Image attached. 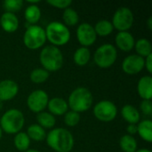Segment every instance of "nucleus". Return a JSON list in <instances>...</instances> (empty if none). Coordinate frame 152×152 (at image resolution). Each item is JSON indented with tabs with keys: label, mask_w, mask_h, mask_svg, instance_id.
I'll list each match as a JSON object with an SVG mask.
<instances>
[{
	"label": "nucleus",
	"mask_w": 152,
	"mask_h": 152,
	"mask_svg": "<svg viewBox=\"0 0 152 152\" xmlns=\"http://www.w3.org/2000/svg\"><path fill=\"white\" fill-rule=\"evenodd\" d=\"M49 96L47 93L42 89H37L31 92L27 98V106L28 110L34 113L45 111L47 108Z\"/></svg>",
	"instance_id": "10"
},
{
	"label": "nucleus",
	"mask_w": 152,
	"mask_h": 152,
	"mask_svg": "<svg viewBox=\"0 0 152 152\" xmlns=\"http://www.w3.org/2000/svg\"><path fill=\"white\" fill-rule=\"evenodd\" d=\"M30 139L28 138V134L26 132H19L14 135L13 138V144L14 147L19 151L25 152L28 150H29L30 146Z\"/></svg>",
	"instance_id": "26"
},
{
	"label": "nucleus",
	"mask_w": 152,
	"mask_h": 152,
	"mask_svg": "<svg viewBox=\"0 0 152 152\" xmlns=\"http://www.w3.org/2000/svg\"><path fill=\"white\" fill-rule=\"evenodd\" d=\"M134 22V12L128 7H119L117 9L111 20L114 29H117L118 32L128 31L133 27Z\"/></svg>",
	"instance_id": "8"
},
{
	"label": "nucleus",
	"mask_w": 152,
	"mask_h": 152,
	"mask_svg": "<svg viewBox=\"0 0 152 152\" xmlns=\"http://www.w3.org/2000/svg\"><path fill=\"white\" fill-rule=\"evenodd\" d=\"M37 119V124L38 126H40L42 128L45 129H50L52 130L55 124H56V118L54 116H53L51 113H49L48 111H42L38 114H37L36 117Z\"/></svg>",
	"instance_id": "22"
},
{
	"label": "nucleus",
	"mask_w": 152,
	"mask_h": 152,
	"mask_svg": "<svg viewBox=\"0 0 152 152\" xmlns=\"http://www.w3.org/2000/svg\"><path fill=\"white\" fill-rule=\"evenodd\" d=\"M135 152H151V151L149 149H140V150H137Z\"/></svg>",
	"instance_id": "37"
},
{
	"label": "nucleus",
	"mask_w": 152,
	"mask_h": 152,
	"mask_svg": "<svg viewBox=\"0 0 152 152\" xmlns=\"http://www.w3.org/2000/svg\"><path fill=\"white\" fill-rule=\"evenodd\" d=\"M39 61L42 68L50 73L56 72L62 68L64 58L59 47L50 45L42 48L39 54Z\"/></svg>",
	"instance_id": "2"
},
{
	"label": "nucleus",
	"mask_w": 152,
	"mask_h": 152,
	"mask_svg": "<svg viewBox=\"0 0 152 152\" xmlns=\"http://www.w3.org/2000/svg\"><path fill=\"white\" fill-rule=\"evenodd\" d=\"M120 114L128 125H137L141 120V113L139 110L131 104L124 105L120 110Z\"/></svg>",
	"instance_id": "18"
},
{
	"label": "nucleus",
	"mask_w": 152,
	"mask_h": 152,
	"mask_svg": "<svg viewBox=\"0 0 152 152\" xmlns=\"http://www.w3.org/2000/svg\"><path fill=\"white\" fill-rule=\"evenodd\" d=\"M19 19L15 13L4 12L0 17V26L6 33H13L19 28Z\"/></svg>",
	"instance_id": "16"
},
{
	"label": "nucleus",
	"mask_w": 152,
	"mask_h": 152,
	"mask_svg": "<svg viewBox=\"0 0 152 152\" xmlns=\"http://www.w3.org/2000/svg\"><path fill=\"white\" fill-rule=\"evenodd\" d=\"M45 142L55 152H70L74 147V137L69 130L63 127L53 128L46 134Z\"/></svg>",
	"instance_id": "1"
},
{
	"label": "nucleus",
	"mask_w": 152,
	"mask_h": 152,
	"mask_svg": "<svg viewBox=\"0 0 152 152\" xmlns=\"http://www.w3.org/2000/svg\"><path fill=\"white\" fill-rule=\"evenodd\" d=\"M46 41H48L51 45L59 47L67 45L70 40V30L62 22L58 20L52 21L47 24L45 28Z\"/></svg>",
	"instance_id": "4"
},
{
	"label": "nucleus",
	"mask_w": 152,
	"mask_h": 152,
	"mask_svg": "<svg viewBox=\"0 0 152 152\" xmlns=\"http://www.w3.org/2000/svg\"><path fill=\"white\" fill-rule=\"evenodd\" d=\"M25 125L23 113L17 109L6 110L0 118V127L3 132L8 134H16L21 131Z\"/></svg>",
	"instance_id": "5"
},
{
	"label": "nucleus",
	"mask_w": 152,
	"mask_h": 152,
	"mask_svg": "<svg viewBox=\"0 0 152 152\" xmlns=\"http://www.w3.org/2000/svg\"><path fill=\"white\" fill-rule=\"evenodd\" d=\"M147 25H148V28H149V29H152V18L151 17H150L149 19H148V20H147Z\"/></svg>",
	"instance_id": "36"
},
{
	"label": "nucleus",
	"mask_w": 152,
	"mask_h": 152,
	"mask_svg": "<svg viewBox=\"0 0 152 152\" xmlns=\"http://www.w3.org/2000/svg\"><path fill=\"white\" fill-rule=\"evenodd\" d=\"M49 76H50V73L46 71L45 69L36 68L31 71L29 75V79L34 84H43L48 80Z\"/></svg>",
	"instance_id": "29"
},
{
	"label": "nucleus",
	"mask_w": 152,
	"mask_h": 152,
	"mask_svg": "<svg viewBox=\"0 0 152 152\" xmlns=\"http://www.w3.org/2000/svg\"><path fill=\"white\" fill-rule=\"evenodd\" d=\"M137 93L142 100H151L152 77L146 75L142 77L137 84Z\"/></svg>",
	"instance_id": "17"
},
{
	"label": "nucleus",
	"mask_w": 152,
	"mask_h": 152,
	"mask_svg": "<svg viewBox=\"0 0 152 152\" xmlns=\"http://www.w3.org/2000/svg\"><path fill=\"white\" fill-rule=\"evenodd\" d=\"M126 131H127V134L134 136V134H137V125H128L126 127Z\"/></svg>",
	"instance_id": "35"
},
{
	"label": "nucleus",
	"mask_w": 152,
	"mask_h": 152,
	"mask_svg": "<svg viewBox=\"0 0 152 152\" xmlns=\"http://www.w3.org/2000/svg\"><path fill=\"white\" fill-rule=\"evenodd\" d=\"M134 50L136 52L135 54L146 58L152 53V45L151 41L147 38H140L134 43Z\"/></svg>",
	"instance_id": "24"
},
{
	"label": "nucleus",
	"mask_w": 152,
	"mask_h": 152,
	"mask_svg": "<svg viewBox=\"0 0 152 152\" xmlns=\"http://www.w3.org/2000/svg\"><path fill=\"white\" fill-rule=\"evenodd\" d=\"M26 134H28L30 141H34V142H43L46 138L45 130L44 128H42L40 126H38L37 124L30 125L28 127Z\"/></svg>",
	"instance_id": "23"
},
{
	"label": "nucleus",
	"mask_w": 152,
	"mask_h": 152,
	"mask_svg": "<svg viewBox=\"0 0 152 152\" xmlns=\"http://www.w3.org/2000/svg\"><path fill=\"white\" fill-rule=\"evenodd\" d=\"M46 3L54 8L62 9V10L70 7V5L72 4L71 0H47Z\"/></svg>",
	"instance_id": "32"
},
{
	"label": "nucleus",
	"mask_w": 152,
	"mask_h": 152,
	"mask_svg": "<svg viewBox=\"0 0 152 152\" xmlns=\"http://www.w3.org/2000/svg\"><path fill=\"white\" fill-rule=\"evenodd\" d=\"M46 42L45 28L38 25H30L27 28L23 35L24 45L29 50L42 48Z\"/></svg>",
	"instance_id": "7"
},
{
	"label": "nucleus",
	"mask_w": 152,
	"mask_h": 152,
	"mask_svg": "<svg viewBox=\"0 0 152 152\" xmlns=\"http://www.w3.org/2000/svg\"><path fill=\"white\" fill-rule=\"evenodd\" d=\"M2 108H3V102H0V110H2Z\"/></svg>",
	"instance_id": "40"
},
{
	"label": "nucleus",
	"mask_w": 152,
	"mask_h": 152,
	"mask_svg": "<svg viewBox=\"0 0 152 152\" xmlns=\"http://www.w3.org/2000/svg\"><path fill=\"white\" fill-rule=\"evenodd\" d=\"M2 137H3V131H2V129H1V127H0V141H1V139H2Z\"/></svg>",
	"instance_id": "39"
},
{
	"label": "nucleus",
	"mask_w": 152,
	"mask_h": 152,
	"mask_svg": "<svg viewBox=\"0 0 152 152\" xmlns=\"http://www.w3.org/2000/svg\"><path fill=\"white\" fill-rule=\"evenodd\" d=\"M63 24L67 27H72L77 25L79 22V15L76 10L71 7H69L63 11L62 13Z\"/></svg>",
	"instance_id": "28"
},
{
	"label": "nucleus",
	"mask_w": 152,
	"mask_h": 152,
	"mask_svg": "<svg viewBox=\"0 0 152 152\" xmlns=\"http://www.w3.org/2000/svg\"><path fill=\"white\" fill-rule=\"evenodd\" d=\"M93 58L97 67L109 69L117 61L118 50L112 44H103L95 50Z\"/></svg>",
	"instance_id": "6"
},
{
	"label": "nucleus",
	"mask_w": 152,
	"mask_h": 152,
	"mask_svg": "<svg viewBox=\"0 0 152 152\" xmlns=\"http://www.w3.org/2000/svg\"><path fill=\"white\" fill-rule=\"evenodd\" d=\"M140 110L145 116L152 115V102L151 100H142L140 104Z\"/></svg>",
	"instance_id": "33"
},
{
	"label": "nucleus",
	"mask_w": 152,
	"mask_h": 152,
	"mask_svg": "<svg viewBox=\"0 0 152 152\" xmlns=\"http://www.w3.org/2000/svg\"><path fill=\"white\" fill-rule=\"evenodd\" d=\"M41 10L37 4H29L24 11V18L30 25H37L41 19Z\"/></svg>",
	"instance_id": "20"
},
{
	"label": "nucleus",
	"mask_w": 152,
	"mask_h": 152,
	"mask_svg": "<svg viewBox=\"0 0 152 152\" xmlns=\"http://www.w3.org/2000/svg\"><path fill=\"white\" fill-rule=\"evenodd\" d=\"M137 134L146 142H152V121L151 119L140 120L137 124Z\"/></svg>",
	"instance_id": "19"
},
{
	"label": "nucleus",
	"mask_w": 152,
	"mask_h": 152,
	"mask_svg": "<svg viewBox=\"0 0 152 152\" xmlns=\"http://www.w3.org/2000/svg\"><path fill=\"white\" fill-rule=\"evenodd\" d=\"M121 69L127 75L139 74L144 69V58L137 54H130L123 60Z\"/></svg>",
	"instance_id": "12"
},
{
	"label": "nucleus",
	"mask_w": 152,
	"mask_h": 152,
	"mask_svg": "<svg viewBox=\"0 0 152 152\" xmlns=\"http://www.w3.org/2000/svg\"><path fill=\"white\" fill-rule=\"evenodd\" d=\"M48 112L53 116H64L67 111H69L68 102L65 99L61 97H53L49 99L47 104Z\"/></svg>",
	"instance_id": "15"
},
{
	"label": "nucleus",
	"mask_w": 152,
	"mask_h": 152,
	"mask_svg": "<svg viewBox=\"0 0 152 152\" xmlns=\"http://www.w3.org/2000/svg\"><path fill=\"white\" fill-rule=\"evenodd\" d=\"M90 60H91V52L87 47L80 46L75 51L73 54V61L75 64L79 67L86 66V64H88Z\"/></svg>",
	"instance_id": "21"
},
{
	"label": "nucleus",
	"mask_w": 152,
	"mask_h": 152,
	"mask_svg": "<svg viewBox=\"0 0 152 152\" xmlns=\"http://www.w3.org/2000/svg\"><path fill=\"white\" fill-rule=\"evenodd\" d=\"M93 113L95 118L99 121L109 123L117 118L118 108L114 102L109 100H102L94 106Z\"/></svg>",
	"instance_id": "9"
},
{
	"label": "nucleus",
	"mask_w": 152,
	"mask_h": 152,
	"mask_svg": "<svg viewBox=\"0 0 152 152\" xmlns=\"http://www.w3.org/2000/svg\"><path fill=\"white\" fill-rule=\"evenodd\" d=\"M134 43L135 39L133 34L129 31L118 32L115 37V47L125 53H129L132 51L134 47Z\"/></svg>",
	"instance_id": "14"
},
{
	"label": "nucleus",
	"mask_w": 152,
	"mask_h": 152,
	"mask_svg": "<svg viewBox=\"0 0 152 152\" xmlns=\"http://www.w3.org/2000/svg\"><path fill=\"white\" fill-rule=\"evenodd\" d=\"M119 146L124 152H135L137 151V141L132 135L124 134L119 140Z\"/></svg>",
	"instance_id": "27"
},
{
	"label": "nucleus",
	"mask_w": 152,
	"mask_h": 152,
	"mask_svg": "<svg viewBox=\"0 0 152 152\" xmlns=\"http://www.w3.org/2000/svg\"><path fill=\"white\" fill-rule=\"evenodd\" d=\"M23 6V1L22 0H5L3 2V7L5 10V12L15 13L16 12H19L21 10Z\"/></svg>",
	"instance_id": "31"
},
{
	"label": "nucleus",
	"mask_w": 152,
	"mask_h": 152,
	"mask_svg": "<svg viewBox=\"0 0 152 152\" xmlns=\"http://www.w3.org/2000/svg\"><path fill=\"white\" fill-rule=\"evenodd\" d=\"M76 36L79 45L87 48L93 45L97 39V35L94 31V26L86 22H83L78 25L76 31Z\"/></svg>",
	"instance_id": "11"
},
{
	"label": "nucleus",
	"mask_w": 152,
	"mask_h": 152,
	"mask_svg": "<svg viewBox=\"0 0 152 152\" xmlns=\"http://www.w3.org/2000/svg\"><path fill=\"white\" fill-rule=\"evenodd\" d=\"M25 152H40V151H38L37 150H34V149H29V150H28L27 151H25Z\"/></svg>",
	"instance_id": "38"
},
{
	"label": "nucleus",
	"mask_w": 152,
	"mask_h": 152,
	"mask_svg": "<svg viewBox=\"0 0 152 152\" xmlns=\"http://www.w3.org/2000/svg\"><path fill=\"white\" fill-rule=\"evenodd\" d=\"M81 119V116L79 113L73 111V110H69L66 112V114L64 115V124L69 126V127H74L77 125H78V123L80 122Z\"/></svg>",
	"instance_id": "30"
},
{
	"label": "nucleus",
	"mask_w": 152,
	"mask_h": 152,
	"mask_svg": "<svg viewBox=\"0 0 152 152\" xmlns=\"http://www.w3.org/2000/svg\"><path fill=\"white\" fill-rule=\"evenodd\" d=\"M94 31L97 35V37H105L110 36L113 30V25L110 20H100L96 22V24L94 26Z\"/></svg>",
	"instance_id": "25"
},
{
	"label": "nucleus",
	"mask_w": 152,
	"mask_h": 152,
	"mask_svg": "<svg viewBox=\"0 0 152 152\" xmlns=\"http://www.w3.org/2000/svg\"><path fill=\"white\" fill-rule=\"evenodd\" d=\"M144 68L146 69V70L151 74L152 73V53L150 54L149 56H147L146 58H144Z\"/></svg>",
	"instance_id": "34"
},
{
	"label": "nucleus",
	"mask_w": 152,
	"mask_h": 152,
	"mask_svg": "<svg viewBox=\"0 0 152 152\" xmlns=\"http://www.w3.org/2000/svg\"><path fill=\"white\" fill-rule=\"evenodd\" d=\"M19 93L18 84L12 79L0 81V102H8L17 96Z\"/></svg>",
	"instance_id": "13"
},
{
	"label": "nucleus",
	"mask_w": 152,
	"mask_h": 152,
	"mask_svg": "<svg viewBox=\"0 0 152 152\" xmlns=\"http://www.w3.org/2000/svg\"><path fill=\"white\" fill-rule=\"evenodd\" d=\"M67 102L70 110L80 114L91 109L94 103V96L86 87H77L69 95Z\"/></svg>",
	"instance_id": "3"
}]
</instances>
